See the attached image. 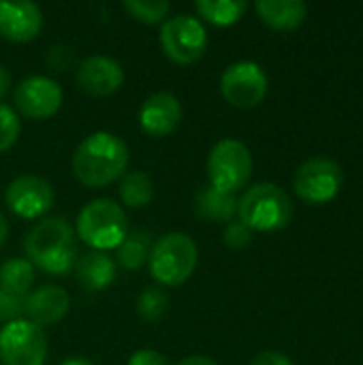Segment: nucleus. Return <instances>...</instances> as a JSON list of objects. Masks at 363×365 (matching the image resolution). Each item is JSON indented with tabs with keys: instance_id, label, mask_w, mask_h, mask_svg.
Masks as SVG:
<instances>
[{
	"instance_id": "f257e3e1",
	"label": "nucleus",
	"mask_w": 363,
	"mask_h": 365,
	"mask_svg": "<svg viewBox=\"0 0 363 365\" xmlns=\"http://www.w3.org/2000/svg\"><path fill=\"white\" fill-rule=\"evenodd\" d=\"M128 158V145L122 137L98 130L77 145L73 154V173L83 186L103 188L124 175Z\"/></svg>"
},
{
	"instance_id": "f03ea898",
	"label": "nucleus",
	"mask_w": 363,
	"mask_h": 365,
	"mask_svg": "<svg viewBox=\"0 0 363 365\" xmlns=\"http://www.w3.org/2000/svg\"><path fill=\"white\" fill-rule=\"evenodd\" d=\"M32 267L47 276H66L77 261L75 229L62 216H49L36 222L24 242Z\"/></svg>"
},
{
	"instance_id": "7ed1b4c3",
	"label": "nucleus",
	"mask_w": 363,
	"mask_h": 365,
	"mask_svg": "<svg viewBox=\"0 0 363 365\" xmlns=\"http://www.w3.org/2000/svg\"><path fill=\"white\" fill-rule=\"evenodd\" d=\"M237 218L250 231H280L293 218V201L278 184L261 182L237 199Z\"/></svg>"
},
{
	"instance_id": "20e7f679",
	"label": "nucleus",
	"mask_w": 363,
	"mask_h": 365,
	"mask_svg": "<svg viewBox=\"0 0 363 365\" xmlns=\"http://www.w3.org/2000/svg\"><path fill=\"white\" fill-rule=\"evenodd\" d=\"M75 231L77 237L96 252L118 250L128 235L126 212L111 199H94L81 207Z\"/></svg>"
},
{
	"instance_id": "39448f33",
	"label": "nucleus",
	"mask_w": 363,
	"mask_h": 365,
	"mask_svg": "<svg viewBox=\"0 0 363 365\" xmlns=\"http://www.w3.org/2000/svg\"><path fill=\"white\" fill-rule=\"evenodd\" d=\"M199 261L197 244L186 233H165L152 244L148 265L150 276L160 287H182Z\"/></svg>"
},
{
	"instance_id": "423d86ee",
	"label": "nucleus",
	"mask_w": 363,
	"mask_h": 365,
	"mask_svg": "<svg viewBox=\"0 0 363 365\" xmlns=\"http://www.w3.org/2000/svg\"><path fill=\"white\" fill-rule=\"evenodd\" d=\"M252 175V154L237 139L218 141L208 156V180L210 186L235 195L242 190Z\"/></svg>"
},
{
	"instance_id": "0eeeda50",
	"label": "nucleus",
	"mask_w": 363,
	"mask_h": 365,
	"mask_svg": "<svg viewBox=\"0 0 363 365\" xmlns=\"http://www.w3.org/2000/svg\"><path fill=\"white\" fill-rule=\"evenodd\" d=\"M160 45L165 56L180 64L188 66L195 64L203 58L208 49V32L201 19L188 15V13H178L169 17L163 28H160Z\"/></svg>"
},
{
	"instance_id": "6e6552de",
	"label": "nucleus",
	"mask_w": 363,
	"mask_h": 365,
	"mask_svg": "<svg viewBox=\"0 0 363 365\" xmlns=\"http://www.w3.org/2000/svg\"><path fill=\"white\" fill-rule=\"evenodd\" d=\"M47 336L28 319L11 321L0 331V364L45 365Z\"/></svg>"
},
{
	"instance_id": "1a4fd4ad",
	"label": "nucleus",
	"mask_w": 363,
	"mask_h": 365,
	"mask_svg": "<svg viewBox=\"0 0 363 365\" xmlns=\"http://www.w3.org/2000/svg\"><path fill=\"white\" fill-rule=\"evenodd\" d=\"M342 180V169L336 160L317 156L297 167L293 188L302 201L310 205H323L338 197Z\"/></svg>"
},
{
	"instance_id": "9d476101",
	"label": "nucleus",
	"mask_w": 363,
	"mask_h": 365,
	"mask_svg": "<svg viewBox=\"0 0 363 365\" xmlns=\"http://www.w3.org/2000/svg\"><path fill=\"white\" fill-rule=\"evenodd\" d=\"M267 88L270 81L265 71L252 60L231 64L220 77V94L237 109H252L261 105L267 96Z\"/></svg>"
},
{
	"instance_id": "9b49d317",
	"label": "nucleus",
	"mask_w": 363,
	"mask_h": 365,
	"mask_svg": "<svg viewBox=\"0 0 363 365\" xmlns=\"http://www.w3.org/2000/svg\"><path fill=\"white\" fill-rule=\"evenodd\" d=\"M64 94L58 81L45 75H32L19 81L13 92V103L19 115L28 120H49L62 107Z\"/></svg>"
},
{
	"instance_id": "f8f14e48",
	"label": "nucleus",
	"mask_w": 363,
	"mask_h": 365,
	"mask_svg": "<svg viewBox=\"0 0 363 365\" xmlns=\"http://www.w3.org/2000/svg\"><path fill=\"white\" fill-rule=\"evenodd\" d=\"M4 201L15 216L24 220H36L53 207L56 192L51 184L43 178L19 175L6 186Z\"/></svg>"
},
{
	"instance_id": "ddd939ff",
	"label": "nucleus",
	"mask_w": 363,
	"mask_h": 365,
	"mask_svg": "<svg viewBox=\"0 0 363 365\" xmlns=\"http://www.w3.org/2000/svg\"><path fill=\"white\" fill-rule=\"evenodd\" d=\"M75 81L79 90L88 96H111L124 83V68L118 60L107 56H92L79 62Z\"/></svg>"
},
{
	"instance_id": "4468645a",
	"label": "nucleus",
	"mask_w": 363,
	"mask_h": 365,
	"mask_svg": "<svg viewBox=\"0 0 363 365\" xmlns=\"http://www.w3.org/2000/svg\"><path fill=\"white\" fill-rule=\"evenodd\" d=\"M43 13L28 0H0V34L13 43H30L41 34Z\"/></svg>"
},
{
	"instance_id": "2eb2a0df",
	"label": "nucleus",
	"mask_w": 363,
	"mask_h": 365,
	"mask_svg": "<svg viewBox=\"0 0 363 365\" xmlns=\"http://www.w3.org/2000/svg\"><path fill=\"white\" fill-rule=\"evenodd\" d=\"M182 122V105L178 96L169 92H156L148 96L139 109V126L145 135L163 139L171 135Z\"/></svg>"
},
{
	"instance_id": "dca6fc26",
	"label": "nucleus",
	"mask_w": 363,
	"mask_h": 365,
	"mask_svg": "<svg viewBox=\"0 0 363 365\" xmlns=\"http://www.w3.org/2000/svg\"><path fill=\"white\" fill-rule=\"evenodd\" d=\"M71 308V297L62 287L56 284H45L32 293L26 295V308L24 314L28 317L30 323L43 327H51L60 323Z\"/></svg>"
},
{
	"instance_id": "f3484780",
	"label": "nucleus",
	"mask_w": 363,
	"mask_h": 365,
	"mask_svg": "<svg viewBox=\"0 0 363 365\" xmlns=\"http://www.w3.org/2000/svg\"><path fill=\"white\" fill-rule=\"evenodd\" d=\"M73 269H75L79 284L90 293L107 289L116 280V274H118L116 261L107 252H96V250H90L77 257Z\"/></svg>"
},
{
	"instance_id": "a211bd4d",
	"label": "nucleus",
	"mask_w": 363,
	"mask_h": 365,
	"mask_svg": "<svg viewBox=\"0 0 363 365\" xmlns=\"http://www.w3.org/2000/svg\"><path fill=\"white\" fill-rule=\"evenodd\" d=\"M255 9L265 26L280 32L300 28L308 15V6L302 0H259Z\"/></svg>"
},
{
	"instance_id": "6ab92c4d",
	"label": "nucleus",
	"mask_w": 363,
	"mask_h": 365,
	"mask_svg": "<svg viewBox=\"0 0 363 365\" xmlns=\"http://www.w3.org/2000/svg\"><path fill=\"white\" fill-rule=\"evenodd\" d=\"M195 210L203 220L229 225L237 216V199H235V195L220 192L212 186H203L197 192Z\"/></svg>"
},
{
	"instance_id": "aec40b11",
	"label": "nucleus",
	"mask_w": 363,
	"mask_h": 365,
	"mask_svg": "<svg viewBox=\"0 0 363 365\" xmlns=\"http://www.w3.org/2000/svg\"><path fill=\"white\" fill-rule=\"evenodd\" d=\"M118 195L131 210L148 207L154 199V182L145 171H128L120 178Z\"/></svg>"
},
{
	"instance_id": "412c9836",
	"label": "nucleus",
	"mask_w": 363,
	"mask_h": 365,
	"mask_svg": "<svg viewBox=\"0 0 363 365\" xmlns=\"http://www.w3.org/2000/svg\"><path fill=\"white\" fill-rule=\"evenodd\" d=\"M201 19L214 24V26H233L242 19L248 4L244 0H199L195 4Z\"/></svg>"
},
{
	"instance_id": "4be33fe9",
	"label": "nucleus",
	"mask_w": 363,
	"mask_h": 365,
	"mask_svg": "<svg viewBox=\"0 0 363 365\" xmlns=\"http://www.w3.org/2000/svg\"><path fill=\"white\" fill-rule=\"evenodd\" d=\"M150 250H152V235L148 231H133L118 246V263L124 269L135 272L143 263H148Z\"/></svg>"
},
{
	"instance_id": "5701e85b",
	"label": "nucleus",
	"mask_w": 363,
	"mask_h": 365,
	"mask_svg": "<svg viewBox=\"0 0 363 365\" xmlns=\"http://www.w3.org/2000/svg\"><path fill=\"white\" fill-rule=\"evenodd\" d=\"M32 284H34V267L28 259H9L0 265L2 289L26 297Z\"/></svg>"
},
{
	"instance_id": "b1692460",
	"label": "nucleus",
	"mask_w": 363,
	"mask_h": 365,
	"mask_svg": "<svg viewBox=\"0 0 363 365\" xmlns=\"http://www.w3.org/2000/svg\"><path fill=\"white\" fill-rule=\"evenodd\" d=\"M169 312V295L160 287H148L137 297V314L145 323H160Z\"/></svg>"
},
{
	"instance_id": "393cba45",
	"label": "nucleus",
	"mask_w": 363,
	"mask_h": 365,
	"mask_svg": "<svg viewBox=\"0 0 363 365\" xmlns=\"http://www.w3.org/2000/svg\"><path fill=\"white\" fill-rule=\"evenodd\" d=\"M124 9L131 13L133 19L154 26V24H160L169 15L171 4L167 0H126Z\"/></svg>"
},
{
	"instance_id": "a878e982",
	"label": "nucleus",
	"mask_w": 363,
	"mask_h": 365,
	"mask_svg": "<svg viewBox=\"0 0 363 365\" xmlns=\"http://www.w3.org/2000/svg\"><path fill=\"white\" fill-rule=\"evenodd\" d=\"M19 133H21V122L15 109L0 103V154L11 150L17 143Z\"/></svg>"
},
{
	"instance_id": "bb28decb",
	"label": "nucleus",
	"mask_w": 363,
	"mask_h": 365,
	"mask_svg": "<svg viewBox=\"0 0 363 365\" xmlns=\"http://www.w3.org/2000/svg\"><path fill=\"white\" fill-rule=\"evenodd\" d=\"M24 308H26V297L24 295L11 293V291L0 287V321L11 323V321L21 319Z\"/></svg>"
},
{
	"instance_id": "cd10ccee",
	"label": "nucleus",
	"mask_w": 363,
	"mask_h": 365,
	"mask_svg": "<svg viewBox=\"0 0 363 365\" xmlns=\"http://www.w3.org/2000/svg\"><path fill=\"white\" fill-rule=\"evenodd\" d=\"M223 242H225L229 248H233V250L246 248V246H250V242H252V231H250L244 222L231 220V222L225 227Z\"/></svg>"
},
{
	"instance_id": "c85d7f7f",
	"label": "nucleus",
	"mask_w": 363,
	"mask_h": 365,
	"mask_svg": "<svg viewBox=\"0 0 363 365\" xmlns=\"http://www.w3.org/2000/svg\"><path fill=\"white\" fill-rule=\"evenodd\" d=\"M47 62H49L56 71H66L68 64L73 62V49L62 47V45L49 47V51H47Z\"/></svg>"
},
{
	"instance_id": "c756f323",
	"label": "nucleus",
	"mask_w": 363,
	"mask_h": 365,
	"mask_svg": "<svg viewBox=\"0 0 363 365\" xmlns=\"http://www.w3.org/2000/svg\"><path fill=\"white\" fill-rule=\"evenodd\" d=\"M128 365H169V361L165 355L150 351V349H143V351L133 353V357L128 359Z\"/></svg>"
},
{
	"instance_id": "7c9ffc66",
	"label": "nucleus",
	"mask_w": 363,
	"mask_h": 365,
	"mask_svg": "<svg viewBox=\"0 0 363 365\" xmlns=\"http://www.w3.org/2000/svg\"><path fill=\"white\" fill-rule=\"evenodd\" d=\"M250 365H293V361L282 355V353H276V351H265V353H259Z\"/></svg>"
},
{
	"instance_id": "2f4dec72",
	"label": "nucleus",
	"mask_w": 363,
	"mask_h": 365,
	"mask_svg": "<svg viewBox=\"0 0 363 365\" xmlns=\"http://www.w3.org/2000/svg\"><path fill=\"white\" fill-rule=\"evenodd\" d=\"M11 83H13V79H11V73L0 64V101L9 94V90H11Z\"/></svg>"
},
{
	"instance_id": "473e14b6",
	"label": "nucleus",
	"mask_w": 363,
	"mask_h": 365,
	"mask_svg": "<svg viewBox=\"0 0 363 365\" xmlns=\"http://www.w3.org/2000/svg\"><path fill=\"white\" fill-rule=\"evenodd\" d=\"M178 365H218L214 359L205 357V355H193V357H186L182 359Z\"/></svg>"
},
{
	"instance_id": "72a5a7b5",
	"label": "nucleus",
	"mask_w": 363,
	"mask_h": 365,
	"mask_svg": "<svg viewBox=\"0 0 363 365\" xmlns=\"http://www.w3.org/2000/svg\"><path fill=\"white\" fill-rule=\"evenodd\" d=\"M6 235H9V222H6V218L2 216V212H0V248H2L4 242H6Z\"/></svg>"
},
{
	"instance_id": "f704fd0d",
	"label": "nucleus",
	"mask_w": 363,
	"mask_h": 365,
	"mask_svg": "<svg viewBox=\"0 0 363 365\" xmlns=\"http://www.w3.org/2000/svg\"><path fill=\"white\" fill-rule=\"evenodd\" d=\"M58 365H94L92 361H88V359H83V357H68V359H64L62 364Z\"/></svg>"
}]
</instances>
